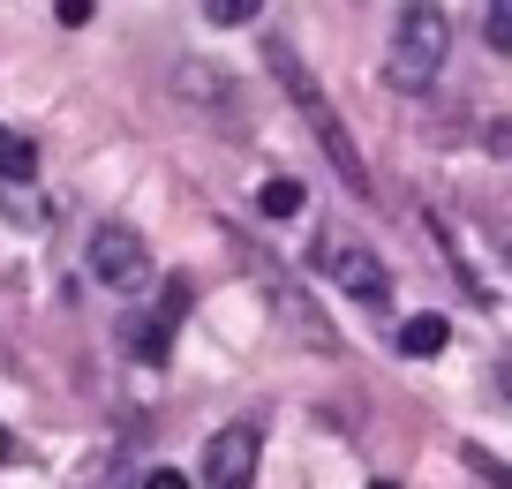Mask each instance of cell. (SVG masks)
Segmentation results:
<instances>
[{"instance_id": "4fadbf2b", "label": "cell", "mask_w": 512, "mask_h": 489, "mask_svg": "<svg viewBox=\"0 0 512 489\" xmlns=\"http://www.w3.org/2000/svg\"><path fill=\"white\" fill-rule=\"evenodd\" d=\"M144 489H189V474H174V467H151V474H144Z\"/></svg>"}, {"instance_id": "7a4b0ae2", "label": "cell", "mask_w": 512, "mask_h": 489, "mask_svg": "<svg viewBox=\"0 0 512 489\" xmlns=\"http://www.w3.org/2000/svg\"><path fill=\"white\" fill-rule=\"evenodd\" d=\"M445 53H452V31H445L437 8H400L392 16V83L400 91H430Z\"/></svg>"}, {"instance_id": "9a60e30c", "label": "cell", "mask_w": 512, "mask_h": 489, "mask_svg": "<svg viewBox=\"0 0 512 489\" xmlns=\"http://www.w3.org/2000/svg\"><path fill=\"white\" fill-rule=\"evenodd\" d=\"M369 489H400V482H369Z\"/></svg>"}, {"instance_id": "9c48e42d", "label": "cell", "mask_w": 512, "mask_h": 489, "mask_svg": "<svg viewBox=\"0 0 512 489\" xmlns=\"http://www.w3.org/2000/svg\"><path fill=\"white\" fill-rule=\"evenodd\" d=\"M256 211H264V219H294V211H302V181L294 174L264 181V189H256Z\"/></svg>"}, {"instance_id": "6da1fadb", "label": "cell", "mask_w": 512, "mask_h": 489, "mask_svg": "<svg viewBox=\"0 0 512 489\" xmlns=\"http://www.w3.org/2000/svg\"><path fill=\"white\" fill-rule=\"evenodd\" d=\"M264 61L279 68V83H287V98L302 106V121L317 128V143H324V158L339 166V181H347L354 196H369V174H362V158H354V143H347V128H339V113H324V98H317V83H309V68L294 61V46H287V38H264Z\"/></svg>"}, {"instance_id": "8992f818", "label": "cell", "mask_w": 512, "mask_h": 489, "mask_svg": "<svg viewBox=\"0 0 512 489\" xmlns=\"http://www.w3.org/2000/svg\"><path fill=\"white\" fill-rule=\"evenodd\" d=\"M189 309V286H166V309L159 316H128L121 332H128V354H136V362H166V347H174V316Z\"/></svg>"}, {"instance_id": "5bb4252c", "label": "cell", "mask_w": 512, "mask_h": 489, "mask_svg": "<svg viewBox=\"0 0 512 489\" xmlns=\"http://www.w3.org/2000/svg\"><path fill=\"white\" fill-rule=\"evenodd\" d=\"M8 459H16V437H8V429H0V467H8Z\"/></svg>"}, {"instance_id": "ba28073f", "label": "cell", "mask_w": 512, "mask_h": 489, "mask_svg": "<svg viewBox=\"0 0 512 489\" xmlns=\"http://www.w3.org/2000/svg\"><path fill=\"white\" fill-rule=\"evenodd\" d=\"M31 174H38V143H23V136H8V128H0V181H8V189H23Z\"/></svg>"}, {"instance_id": "8fae6325", "label": "cell", "mask_w": 512, "mask_h": 489, "mask_svg": "<svg viewBox=\"0 0 512 489\" xmlns=\"http://www.w3.org/2000/svg\"><path fill=\"white\" fill-rule=\"evenodd\" d=\"M482 38H490L497 53H512V8H505V0H497L490 16H482Z\"/></svg>"}, {"instance_id": "3957f363", "label": "cell", "mask_w": 512, "mask_h": 489, "mask_svg": "<svg viewBox=\"0 0 512 489\" xmlns=\"http://www.w3.org/2000/svg\"><path fill=\"white\" fill-rule=\"evenodd\" d=\"M317 264H324V279H332L339 294L369 301V309H384V301H392V271H384V256L362 249L354 234H324V241H317Z\"/></svg>"}, {"instance_id": "7c38bea8", "label": "cell", "mask_w": 512, "mask_h": 489, "mask_svg": "<svg viewBox=\"0 0 512 489\" xmlns=\"http://www.w3.org/2000/svg\"><path fill=\"white\" fill-rule=\"evenodd\" d=\"M53 16H61V23H68V31H83V23H91V16H98V8H91V0H61V8H53Z\"/></svg>"}, {"instance_id": "30bf717a", "label": "cell", "mask_w": 512, "mask_h": 489, "mask_svg": "<svg viewBox=\"0 0 512 489\" xmlns=\"http://www.w3.org/2000/svg\"><path fill=\"white\" fill-rule=\"evenodd\" d=\"M204 23H219V31H241V23H256V0H204Z\"/></svg>"}, {"instance_id": "277c9868", "label": "cell", "mask_w": 512, "mask_h": 489, "mask_svg": "<svg viewBox=\"0 0 512 489\" xmlns=\"http://www.w3.org/2000/svg\"><path fill=\"white\" fill-rule=\"evenodd\" d=\"M91 271H98V286H113V294H136V286H151V241L128 219L91 226Z\"/></svg>"}, {"instance_id": "52a82bcc", "label": "cell", "mask_w": 512, "mask_h": 489, "mask_svg": "<svg viewBox=\"0 0 512 489\" xmlns=\"http://www.w3.org/2000/svg\"><path fill=\"white\" fill-rule=\"evenodd\" d=\"M445 339H452V324L437 309H422V316H407V324H400V347L407 354H445Z\"/></svg>"}, {"instance_id": "5b68a950", "label": "cell", "mask_w": 512, "mask_h": 489, "mask_svg": "<svg viewBox=\"0 0 512 489\" xmlns=\"http://www.w3.org/2000/svg\"><path fill=\"white\" fill-rule=\"evenodd\" d=\"M256 452H264L256 422L211 429V444H204V489H249L256 482Z\"/></svg>"}]
</instances>
